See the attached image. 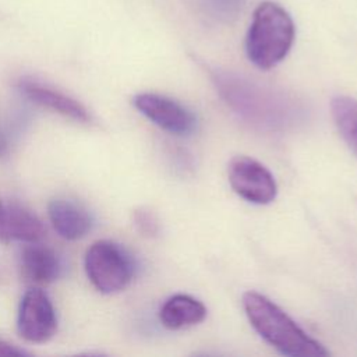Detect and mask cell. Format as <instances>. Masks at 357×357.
Here are the masks:
<instances>
[{"label": "cell", "mask_w": 357, "mask_h": 357, "mask_svg": "<svg viewBox=\"0 0 357 357\" xmlns=\"http://www.w3.org/2000/svg\"><path fill=\"white\" fill-rule=\"evenodd\" d=\"M245 315L273 349L290 357H326L329 351L315 339L308 336L283 310L257 291L243 294Z\"/></svg>", "instance_id": "cell-1"}, {"label": "cell", "mask_w": 357, "mask_h": 357, "mask_svg": "<svg viewBox=\"0 0 357 357\" xmlns=\"http://www.w3.org/2000/svg\"><path fill=\"white\" fill-rule=\"evenodd\" d=\"M294 35V22L282 6L273 1L261 3L245 36L248 60L261 70L275 67L290 52Z\"/></svg>", "instance_id": "cell-2"}, {"label": "cell", "mask_w": 357, "mask_h": 357, "mask_svg": "<svg viewBox=\"0 0 357 357\" xmlns=\"http://www.w3.org/2000/svg\"><path fill=\"white\" fill-rule=\"evenodd\" d=\"M84 266L89 282L105 294L126 289L134 278L135 262L131 254L110 240L95 241L85 254Z\"/></svg>", "instance_id": "cell-3"}, {"label": "cell", "mask_w": 357, "mask_h": 357, "mask_svg": "<svg viewBox=\"0 0 357 357\" xmlns=\"http://www.w3.org/2000/svg\"><path fill=\"white\" fill-rule=\"evenodd\" d=\"M215 79L222 95H225L227 103H230L237 113H241L259 126L275 127L283 124V119L280 117L283 110L272 109V106L279 107V100L282 99H275L269 92L262 91V88L237 75L216 73Z\"/></svg>", "instance_id": "cell-4"}, {"label": "cell", "mask_w": 357, "mask_h": 357, "mask_svg": "<svg viewBox=\"0 0 357 357\" xmlns=\"http://www.w3.org/2000/svg\"><path fill=\"white\" fill-rule=\"evenodd\" d=\"M227 176L233 191L248 202L265 205L272 202L278 194L272 173L252 158H233L227 167Z\"/></svg>", "instance_id": "cell-5"}, {"label": "cell", "mask_w": 357, "mask_h": 357, "mask_svg": "<svg viewBox=\"0 0 357 357\" xmlns=\"http://www.w3.org/2000/svg\"><path fill=\"white\" fill-rule=\"evenodd\" d=\"M18 335L35 344L49 342L57 331V317L49 296L40 289L28 290L18 307Z\"/></svg>", "instance_id": "cell-6"}, {"label": "cell", "mask_w": 357, "mask_h": 357, "mask_svg": "<svg viewBox=\"0 0 357 357\" xmlns=\"http://www.w3.org/2000/svg\"><path fill=\"white\" fill-rule=\"evenodd\" d=\"M135 109L162 130L174 135H188L197 127V119L191 110L177 100L152 92L134 96Z\"/></svg>", "instance_id": "cell-7"}, {"label": "cell", "mask_w": 357, "mask_h": 357, "mask_svg": "<svg viewBox=\"0 0 357 357\" xmlns=\"http://www.w3.org/2000/svg\"><path fill=\"white\" fill-rule=\"evenodd\" d=\"M18 89L31 102L42 107H46L54 113H59L64 117L81 123H88L91 120V116L82 103L57 89L43 85L42 82L29 78H22L18 82Z\"/></svg>", "instance_id": "cell-8"}, {"label": "cell", "mask_w": 357, "mask_h": 357, "mask_svg": "<svg viewBox=\"0 0 357 357\" xmlns=\"http://www.w3.org/2000/svg\"><path fill=\"white\" fill-rule=\"evenodd\" d=\"M47 215L56 233L70 241L85 237L93 225L92 216L82 205L64 198L52 199Z\"/></svg>", "instance_id": "cell-9"}, {"label": "cell", "mask_w": 357, "mask_h": 357, "mask_svg": "<svg viewBox=\"0 0 357 357\" xmlns=\"http://www.w3.org/2000/svg\"><path fill=\"white\" fill-rule=\"evenodd\" d=\"M21 271L25 279L36 284H49L61 271V262L54 250L40 243L28 244L21 252Z\"/></svg>", "instance_id": "cell-10"}, {"label": "cell", "mask_w": 357, "mask_h": 357, "mask_svg": "<svg viewBox=\"0 0 357 357\" xmlns=\"http://www.w3.org/2000/svg\"><path fill=\"white\" fill-rule=\"evenodd\" d=\"M205 317V305L188 294H174L169 297L159 310L162 325L172 331L197 325L202 322Z\"/></svg>", "instance_id": "cell-11"}, {"label": "cell", "mask_w": 357, "mask_h": 357, "mask_svg": "<svg viewBox=\"0 0 357 357\" xmlns=\"http://www.w3.org/2000/svg\"><path fill=\"white\" fill-rule=\"evenodd\" d=\"M4 230L7 241L18 240L26 244L40 243L46 236L42 220L18 204L4 205Z\"/></svg>", "instance_id": "cell-12"}, {"label": "cell", "mask_w": 357, "mask_h": 357, "mask_svg": "<svg viewBox=\"0 0 357 357\" xmlns=\"http://www.w3.org/2000/svg\"><path fill=\"white\" fill-rule=\"evenodd\" d=\"M134 225L144 236L153 237L159 233V222L152 211L146 208H139L134 212Z\"/></svg>", "instance_id": "cell-13"}, {"label": "cell", "mask_w": 357, "mask_h": 357, "mask_svg": "<svg viewBox=\"0 0 357 357\" xmlns=\"http://www.w3.org/2000/svg\"><path fill=\"white\" fill-rule=\"evenodd\" d=\"M206 7L219 15H233L241 7V0H204Z\"/></svg>", "instance_id": "cell-14"}, {"label": "cell", "mask_w": 357, "mask_h": 357, "mask_svg": "<svg viewBox=\"0 0 357 357\" xmlns=\"http://www.w3.org/2000/svg\"><path fill=\"white\" fill-rule=\"evenodd\" d=\"M26 354L28 353L22 349H18L14 344H10L8 342L0 339V357H21Z\"/></svg>", "instance_id": "cell-15"}, {"label": "cell", "mask_w": 357, "mask_h": 357, "mask_svg": "<svg viewBox=\"0 0 357 357\" xmlns=\"http://www.w3.org/2000/svg\"><path fill=\"white\" fill-rule=\"evenodd\" d=\"M0 241L7 243V236L4 230V205L0 202Z\"/></svg>", "instance_id": "cell-16"}, {"label": "cell", "mask_w": 357, "mask_h": 357, "mask_svg": "<svg viewBox=\"0 0 357 357\" xmlns=\"http://www.w3.org/2000/svg\"><path fill=\"white\" fill-rule=\"evenodd\" d=\"M4 152H6V142H4V139H3V137H1V134H0V156H1Z\"/></svg>", "instance_id": "cell-17"}]
</instances>
